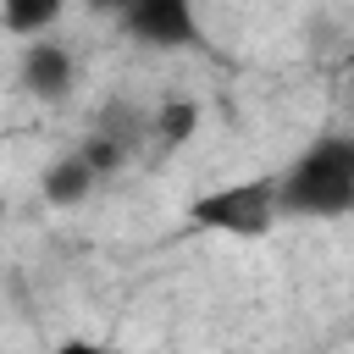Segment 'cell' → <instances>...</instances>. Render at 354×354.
I'll list each match as a JSON object with an SVG mask.
<instances>
[{
  "instance_id": "obj_3",
  "label": "cell",
  "mask_w": 354,
  "mask_h": 354,
  "mask_svg": "<svg viewBox=\"0 0 354 354\" xmlns=\"http://www.w3.org/2000/svg\"><path fill=\"white\" fill-rule=\"evenodd\" d=\"M116 22H122L127 39L149 44V50H194L199 44L194 0H127Z\"/></svg>"
},
{
  "instance_id": "obj_5",
  "label": "cell",
  "mask_w": 354,
  "mask_h": 354,
  "mask_svg": "<svg viewBox=\"0 0 354 354\" xmlns=\"http://www.w3.org/2000/svg\"><path fill=\"white\" fill-rule=\"evenodd\" d=\"M94 188H100V171H94L77 149H66L61 160H50V166H44V177H39V194H44V205H55V210L83 205Z\"/></svg>"
},
{
  "instance_id": "obj_1",
  "label": "cell",
  "mask_w": 354,
  "mask_h": 354,
  "mask_svg": "<svg viewBox=\"0 0 354 354\" xmlns=\"http://www.w3.org/2000/svg\"><path fill=\"white\" fill-rule=\"evenodd\" d=\"M277 210L304 216V221H337L354 210V138L348 133H321L310 149L277 171Z\"/></svg>"
},
{
  "instance_id": "obj_7",
  "label": "cell",
  "mask_w": 354,
  "mask_h": 354,
  "mask_svg": "<svg viewBox=\"0 0 354 354\" xmlns=\"http://www.w3.org/2000/svg\"><path fill=\"white\" fill-rule=\"evenodd\" d=\"M199 133V100H160L149 111V138L160 149H183Z\"/></svg>"
},
{
  "instance_id": "obj_6",
  "label": "cell",
  "mask_w": 354,
  "mask_h": 354,
  "mask_svg": "<svg viewBox=\"0 0 354 354\" xmlns=\"http://www.w3.org/2000/svg\"><path fill=\"white\" fill-rule=\"evenodd\" d=\"M94 133H100L105 144H116V149L133 160V149L149 138V111H144V105H133V100H111V105L94 116Z\"/></svg>"
},
{
  "instance_id": "obj_9",
  "label": "cell",
  "mask_w": 354,
  "mask_h": 354,
  "mask_svg": "<svg viewBox=\"0 0 354 354\" xmlns=\"http://www.w3.org/2000/svg\"><path fill=\"white\" fill-rule=\"evenodd\" d=\"M94 6H100V11H111V17H122V6H127V0H94Z\"/></svg>"
},
{
  "instance_id": "obj_4",
  "label": "cell",
  "mask_w": 354,
  "mask_h": 354,
  "mask_svg": "<svg viewBox=\"0 0 354 354\" xmlns=\"http://www.w3.org/2000/svg\"><path fill=\"white\" fill-rule=\"evenodd\" d=\"M17 83H22L33 100H44V105H61V100L72 94V83H77V55H72L61 39L39 33V39H28V44H22Z\"/></svg>"
},
{
  "instance_id": "obj_2",
  "label": "cell",
  "mask_w": 354,
  "mask_h": 354,
  "mask_svg": "<svg viewBox=\"0 0 354 354\" xmlns=\"http://www.w3.org/2000/svg\"><path fill=\"white\" fill-rule=\"evenodd\" d=\"M277 177H243V183H221L210 194H199L188 205V221L205 232H227V238H266L277 227Z\"/></svg>"
},
{
  "instance_id": "obj_8",
  "label": "cell",
  "mask_w": 354,
  "mask_h": 354,
  "mask_svg": "<svg viewBox=\"0 0 354 354\" xmlns=\"http://www.w3.org/2000/svg\"><path fill=\"white\" fill-rule=\"evenodd\" d=\"M66 17V0H0V28L17 39H39Z\"/></svg>"
}]
</instances>
